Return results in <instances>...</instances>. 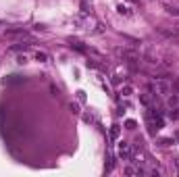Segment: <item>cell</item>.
Segmentation results:
<instances>
[{"label": "cell", "instance_id": "1", "mask_svg": "<svg viewBox=\"0 0 179 177\" xmlns=\"http://www.w3.org/2000/svg\"><path fill=\"white\" fill-rule=\"evenodd\" d=\"M119 156H121V159H129V156H131V146L127 142L119 144Z\"/></svg>", "mask_w": 179, "mask_h": 177}, {"label": "cell", "instance_id": "11", "mask_svg": "<svg viewBox=\"0 0 179 177\" xmlns=\"http://www.w3.org/2000/svg\"><path fill=\"white\" fill-rule=\"evenodd\" d=\"M177 142H179V135H177Z\"/></svg>", "mask_w": 179, "mask_h": 177}, {"label": "cell", "instance_id": "5", "mask_svg": "<svg viewBox=\"0 0 179 177\" xmlns=\"http://www.w3.org/2000/svg\"><path fill=\"white\" fill-rule=\"evenodd\" d=\"M119 13H123V15H131V11L127 9V6H123V4H119Z\"/></svg>", "mask_w": 179, "mask_h": 177}, {"label": "cell", "instance_id": "9", "mask_svg": "<svg viewBox=\"0 0 179 177\" xmlns=\"http://www.w3.org/2000/svg\"><path fill=\"white\" fill-rule=\"evenodd\" d=\"M158 90H161V92H167L169 88H167V83H158Z\"/></svg>", "mask_w": 179, "mask_h": 177}, {"label": "cell", "instance_id": "7", "mask_svg": "<svg viewBox=\"0 0 179 177\" xmlns=\"http://www.w3.org/2000/svg\"><path fill=\"white\" fill-rule=\"evenodd\" d=\"M131 92H133V90H131L129 86H125V88L121 90V94H123V96H131Z\"/></svg>", "mask_w": 179, "mask_h": 177}, {"label": "cell", "instance_id": "2", "mask_svg": "<svg viewBox=\"0 0 179 177\" xmlns=\"http://www.w3.org/2000/svg\"><path fill=\"white\" fill-rule=\"evenodd\" d=\"M36 61H40V63H46V61H48V56H46L44 52H38V54H36Z\"/></svg>", "mask_w": 179, "mask_h": 177}, {"label": "cell", "instance_id": "4", "mask_svg": "<svg viewBox=\"0 0 179 177\" xmlns=\"http://www.w3.org/2000/svg\"><path fill=\"white\" fill-rule=\"evenodd\" d=\"M119 135V125H112L110 127V137H117Z\"/></svg>", "mask_w": 179, "mask_h": 177}, {"label": "cell", "instance_id": "6", "mask_svg": "<svg viewBox=\"0 0 179 177\" xmlns=\"http://www.w3.org/2000/svg\"><path fill=\"white\" fill-rule=\"evenodd\" d=\"M169 104H171V106H177V104H179V98H177V96H171V98H169Z\"/></svg>", "mask_w": 179, "mask_h": 177}, {"label": "cell", "instance_id": "10", "mask_svg": "<svg viewBox=\"0 0 179 177\" xmlns=\"http://www.w3.org/2000/svg\"><path fill=\"white\" fill-rule=\"evenodd\" d=\"M175 162H177V167H179V159H177V160H175Z\"/></svg>", "mask_w": 179, "mask_h": 177}, {"label": "cell", "instance_id": "3", "mask_svg": "<svg viewBox=\"0 0 179 177\" xmlns=\"http://www.w3.org/2000/svg\"><path fill=\"white\" fill-rule=\"evenodd\" d=\"M179 117V108H171L169 110V119H177Z\"/></svg>", "mask_w": 179, "mask_h": 177}, {"label": "cell", "instance_id": "8", "mask_svg": "<svg viewBox=\"0 0 179 177\" xmlns=\"http://www.w3.org/2000/svg\"><path fill=\"white\" fill-rule=\"evenodd\" d=\"M125 125H127V129H135V121H133V119H129L127 123H125Z\"/></svg>", "mask_w": 179, "mask_h": 177}]
</instances>
